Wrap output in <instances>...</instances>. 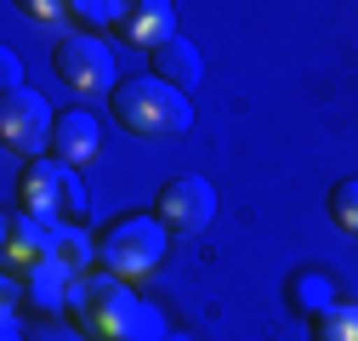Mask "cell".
<instances>
[{
    "instance_id": "3957f363",
    "label": "cell",
    "mask_w": 358,
    "mask_h": 341,
    "mask_svg": "<svg viewBox=\"0 0 358 341\" xmlns=\"http://www.w3.org/2000/svg\"><path fill=\"white\" fill-rule=\"evenodd\" d=\"M171 245V228L159 217H120L103 239H97V262L103 273H120V279H143L159 268V256Z\"/></svg>"
},
{
    "instance_id": "8992f818",
    "label": "cell",
    "mask_w": 358,
    "mask_h": 341,
    "mask_svg": "<svg viewBox=\"0 0 358 341\" xmlns=\"http://www.w3.org/2000/svg\"><path fill=\"white\" fill-rule=\"evenodd\" d=\"M57 74H63V85L69 92H80V97H114V85H120V74H114V52L103 46L97 34H69L63 46H57Z\"/></svg>"
},
{
    "instance_id": "8fae6325",
    "label": "cell",
    "mask_w": 358,
    "mask_h": 341,
    "mask_svg": "<svg viewBox=\"0 0 358 341\" xmlns=\"http://www.w3.org/2000/svg\"><path fill=\"white\" fill-rule=\"evenodd\" d=\"M80 273L63 262V256H52V262H40L34 273H23V296L34 302V313H46V319H57V313H69V284H74Z\"/></svg>"
},
{
    "instance_id": "52a82bcc",
    "label": "cell",
    "mask_w": 358,
    "mask_h": 341,
    "mask_svg": "<svg viewBox=\"0 0 358 341\" xmlns=\"http://www.w3.org/2000/svg\"><path fill=\"white\" fill-rule=\"evenodd\" d=\"M154 217L171 228V233H205L216 222V188L205 177H171L159 194H154Z\"/></svg>"
},
{
    "instance_id": "30bf717a",
    "label": "cell",
    "mask_w": 358,
    "mask_h": 341,
    "mask_svg": "<svg viewBox=\"0 0 358 341\" xmlns=\"http://www.w3.org/2000/svg\"><path fill=\"white\" fill-rule=\"evenodd\" d=\"M120 34L131 46H143V52H159L165 40H176V6L171 0H137V6H125Z\"/></svg>"
},
{
    "instance_id": "7a4b0ae2",
    "label": "cell",
    "mask_w": 358,
    "mask_h": 341,
    "mask_svg": "<svg viewBox=\"0 0 358 341\" xmlns=\"http://www.w3.org/2000/svg\"><path fill=\"white\" fill-rule=\"evenodd\" d=\"M114 119L125 125L131 137H182L188 125H194V103H188V92H176V85H165V80H154V74H131V80H120L114 85Z\"/></svg>"
},
{
    "instance_id": "ba28073f",
    "label": "cell",
    "mask_w": 358,
    "mask_h": 341,
    "mask_svg": "<svg viewBox=\"0 0 358 341\" xmlns=\"http://www.w3.org/2000/svg\"><path fill=\"white\" fill-rule=\"evenodd\" d=\"M63 250V222L29 217V210H12L6 217V268L12 273H34L40 262H52Z\"/></svg>"
},
{
    "instance_id": "e0dca14e",
    "label": "cell",
    "mask_w": 358,
    "mask_h": 341,
    "mask_svg": "<svg viewBox=\"0 0 358 341\" xmlns=\"http://www.w3.org/2000/svg\"><path fill=\"white\" fill-rule=\"evenodd\" d=\"M63 262L74 268V273H85V262H92V256H97V239L92 233H85V228H63Z\"/></svg>"
},
{
    "instance_id": "ffe728a7",
    "label": "cell",
    "mask_w": 358,
    "mask_h": 341,
    "mask_svg": "<svg viewBox=\"0 0 358 341\" xmlns=\"http://www.w3.org/2000/svg\"><path fill=\"white\" fill-rule=\"evenodd\" d=\"M0 330H6L0 341H23V330H17V319H12V313H6V324H0Z\"/></svg>"
},
{
    "instance_id": "5bb4252c",
    "label": "cell",
    "mask_w": 358,
    "mask_h": 341,
    "mask_svg": "<svg viewBox=\"0 0 358 341\" xmlns=\"http://www.w3.org/2000/svg\"><path fill=\"white\" fill-rule=\"evenodd\" d=\"M313 341H358V307L336 302L324 319H313Z\"/></svg>"
},
{
    "instance_id": "d6986e66",
    "label": "cell",
    "mask_w": 358,
    "mask_h": 341,
    "mask_svg": "<svg viewBox=\"0 0 358 341\" xmlns=\"http://www.w3.org/2000/svg\"><path fill=\"white\" fill-rule=\"evenodd\" d=\"M23 12H29L34 23H52V17H63L69 6H57V0H29V6H23Z\"/></svg>"
},
{
    "instance_id": "277c9868",
    "label": "cell",
    "mask_w": 358,
    "mask_h": 341,
    "mask_svg": "<svg viewBox=\"0 0 358 341\" xmlns=\"http://www.w3.org/2000/svg\"><path fill=\"white\" fill-rule=\"evenodd\" d=\"M17 210L46 217V222L85 217V182H80V170L63 165V159H34L23 170V182H17Z\"/></svg>"
},
{
    "instance_id": "9a60e30c",
    "label": "cell",
    "mask_w": 358,
    "mask_h": 341,
    "mask_svg": "<svg viewBox=\"0 0 358 341\" xmlns=\"http://www.w3.org/2000/svg\"><path fill=\"white\" fill-rule=\"evenodd\" d=\"M69 12L85 23V34H92V29H120V23H125V6H120V0H74Z\"/></svg>"
},
{
    "instance_id": "5b68a950",
    "label": "cell",
    "mask_w": 358,
    "mask_h": 341,
    "mask_svg": "<svg viewBox=\"0 0 358 341\" xmlns=\"http://www.w3.org/2000/svg\"><path fill=\"white\" fill-rule=\"evenodd\" d=\"M52 131H57V114H52V103L40 97L34 85H23V92H6V97H0V143H6L12 154H23L29 165H34V159H46Z\"/></svg>"
},
{
    "instance_id": "4fadbf2b",
    "label": "cell",
    "mask_w": 358,
    "mask_h": 341,
    "mask_svg": "<svg viewBox=\"0 0 358 341\" xmlns=\"http://www.w3.org/2000/svg\"><path fill=\"white\" fill-rule=\"evenodd\" d=\"M290 313H301V319H324L330 307H336V284H330V273H319V268H301L296 279H290Z\"/></svg>"
},
{
    "instance_id": "9c48e42d",
    "label": "cell",
    "mask_w": 358,
    "mask_h": 341,
    "mask_svg": "<svg viewBox=\"0 0 358 341\" xmlns=\"http://www.w3.org/2000/svg\"><path fill=\"white\" fill-rule=\"evenodd\" d=\"M103 148V125H97V114H85V108H69V114H57V131H52V159H63V165H85Z\"/></svg>"
},
{
    "instance_id": "6da1fadb",
    "label": "cell",
    "mask_w": 358,
    "mask_h": 341,
    "mask_svg": "<svg viewBox=\"0 0 358 341\" xmlns=\"http://www.w3.org/2000/svg\"><path fill=\"white\" fill-rule=\"evenodd\" d=\"M148 302L120 273H80L69 284V319L97 341H137Z\"/></svg>"
},
{
    "instance_id": "7c38bea8",
    "label": "cell",
    "mask_w": 358,
    "mask_h": 341,
    "mask_svg": "<svg viewBox=\"0 0 358 341\" xmlns=\"http://www.w3.org/2000/svg\"><path fill=\"white\" fill-rule=\"evenodd\" d=\"M148 63H154L148 74H154V80H165V85H176V92H194V85L205 80V57H199L194 40H182V34L165 40L159 52H148Z\"/></svg>"
},
{
    "instance_id": "2e32d148",
    "label": "cell",
    "mask_w": 358,
    "mask_h": 341,
    "mask_svg": "<svg viewBox=\"0 0 358 341\" xmlns=\"http://www.w3.org/2000/svg\"><path fill=\"white\" fill-rule=\"evenodd\" d=\"M330 217H336V228H341V233H352V239H358V177H347V182H336V188H330Z\"/></svg>"
},
{
    "instance_id": "ac0fdd59",
    "label": "cell",
    "mask_w": 358,
    "mask_h": 341,
    "mask_svg": "<svg viewBox=\"0 0 358 341\" xmlns=\"http://www.w3.org/2000/svg\"><path fill=\"white\" fill-rule=\"evenodd\" d=\"M6 92H23V57L17 52H0V97Z\"/></svg>"
}]
</instances>
